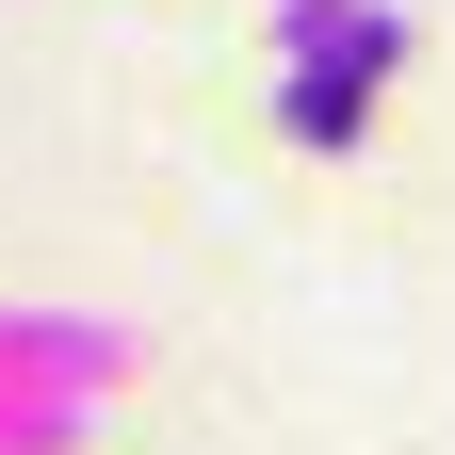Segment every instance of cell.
Masks as SVG:
<instances>
[{
    "mask_svg": "<svg viewBox=\"0 0 455 455\" xmlns=\"http://www.w3.org/2000/svg\"><path fill=\"white\" fill-rule=\"evenodd\" d=\"M390 82H407V17L390 0H276V131L293 147H358Z\"/></svg>",
    "mask_w": 455,
    "mask_h": 455,
    "instance_id": "1",
    "label": "cell"
},
{
    "mask_svg": "<svg viewBox=\"0 0 455 455\" xmlns=\"http://www.w3.org/2000/svg\"><path fill=\"white\" fill-rule=\"evenodd\" d=\"M0 390H82V407H114V390H131V325H98V309H0Z\"/></svg>",
    "mask_w": 455,
    "mask_h": 455,
    "instance_id": "2",
    "label": "cell"
},
{
    "mask_svg": "<svg viewBox=\"0 0 455 455\" xmlns=\"http://www.w3.org/2000/svg\"><path fill=\"white\" fill-rule=\"evenodd\" d=\"M82 439H98L82 390H0V455H82Z\"/></svg>",
    "mask_w": 455,
    "mask_h": 455,
    "instance_id": "3",
    "label": "cell"
}]
</instances>
